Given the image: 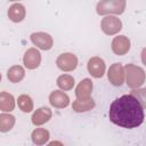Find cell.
<instances>
[{
    "label": "cell",
    "mask_w": 146,
    "mask_h": 146,
    "mask_svg": "<svg viewBox=\"0 0 146 146\" xmlns=\"http://www.w3.org/2000/svg\"><path fill=\"white\" fill-rule=\"evenodd\" d=\"M110 120L114 124L132 129L144 122V105L132 94L116 98L110 107Z\"/></svg>",
    "instance_id": "6da1fadb"
},
{
    "label": "cell",
    "mask_w": 146,
    "mask_h": 146,
    "mask_svg": "<svg viewBox=\"0 0 146 146\" xmlns=\"http://www.w3.org/2000/svg\"><path fill=\"white\" fill-rule=\"evenodd\" d=\"M124 76L128 87L131 89L139 88L145 82V71L135 64H127L124 67Z\"/></svg>",
    "instance_id": "7a4b0ae2"
},
{
    "label": "cell",
    "mask_w": 146,
    "mask_h": 146,
    "mask_svg": "<svg viewBox=\"0 0 146 146\" xmlns=\"http://www.w3.org/2000/svg\"><path fill=\"white\" fill-rule=\"evenodd\" d=\"M125 9V1L124 0H104L97 3L96 10L99 15H107V14H116L120 15Z\"/></svg>",
    "instance_id": "3957f363"
},
{
    "label": "cell",
    "mask_w": 146,
    "mask_h": 146,
    "mask_svg": "<svg viewBox=\"0 0 146 146\" xmlns=\"http://www.w3.org/2000/svg\"><path fill=\"white\" fill-rule=\"evenodd\" d=\"M102 31L107 35H113L122 30V22L115 16H105L100 23Z\"/></svg>",
    "instance_id": "277c9868"
},
{
    "label": "cell",
    "mask_w": 146,
    "mask_h": 146,
    "mask_svg": "<svg viewBox=\"0 0 146 146\" xmlns=\"http://www.w3.org/2000/svg\"><path fill=\"white\" fill-rule=\"evenodd\" d=\"M56 64L59 70L64 72H71L78 66V57L72 52H64L57 57Z\"/></svg>",
    "instance_id": "5b68a950"
},
{
    "label": "cell",
    "mask_w": 146,
    "mask_h": 146,
    "mask_svg": "<svg viewBox=\"0 0 146 146\" xmlns=\"http://www.w3.org/2000/svg\"><path fill=\"white\" fill-rule=\"evenodd\" d=\"M30 38L32 43L42 50H49L54 44L51 35L46 32H34L31 34Z\"/></svg>",
    "instance_id": "8992f818"
},
{
    "label": "cell",
    "mask_w": 146,
    "mask_h": 146,
    "mask_svg": "<svg viewBox=\"0 0 146 146\" xmlns=\"http://www.w3.org/2000/svg\"><path fill=\"white\" fill-rule=\"evenodd\" d=\"M108 81L113 86H121L124 82V68L121 63H114L110 66L107 72Z\"/></svg>",
    "instance_id": "52a82bcc"
},
{
    "label": "cell",
    "mask_w": 146,
    "mask_h": 146,
    "mask_svg": "<svg viewBox=\"0 0 146 146\" xmlns=\"http://www.w3.org/2000/svg\"><path fill=\"white\" fill-rule=\"evenodd\" d=\"M88 72L94 78H102L105 73V62L100 57H91L87 64Z\"/></svg>",
    "instance_id": "ba28073f"
},
{
    "label": "cell",
    "mask_w": 146,
    "mask_h": 146,
    "mask_svg": "<svg viewBox=\"0 0 146 146\" xmlns=\"http://www.w3.org/2000/svg\"><path fill=\"white\" fill-rule=\"evenodd\" d=\"M111 47L115 55H119V56L125 55L130 49V40L125 35H117L113 39Z\"/></svg>",
    "instance_id": "9c48e42d"
},
{
    "label": "cell",
    "mask_w": 146,
    "mask_h": 146,
    "mask_svg": "<svg viewBox=\"0 0 146 146\" xmlns=\"http://www.w3.org/2000/svg\"><path fill=\"white\" fill-rule=\"evenodd\" d=\"M23 62H24L25 67H27L29 70H34L41 63V54L35 48H30L25 51Z\"/></svg>",
    "instance_id": "30bf717a"
},
{
    "label": "cell",
    "mask_w": 146,
    "mask_h": 146,
    "mask_svg": "<svg viewBox=\"0 0 146 146\" xmlns=\"http://www.w3.org/2000/svg\"><path fill=\"white\" fill-rule=\"evenodd\" d=\"M49 103L56 108H64L70 104V98L65 92L55 90L49 95Z\"/></svg>",
    "instance_id": "8fae6325"
},
{
    "label": "cell",
    "mask_w": 146,
    "mask_h": 146,
    "mask_svg": "<svg viewBox=\"0 0 146 146\" xmlns=\"http://www.w3.org/2000/svg\"><path fill=\"white\" fill-rule=\"evenodd\" d=\"M92 91V81L88 78L83 79L75 89V96L76 99H88L90 98Z\"/></svg>",
    "instance_id": "7c38bea8"
},
{
    "label": "cell",
    "mask_w": 146,
    "mask_h": 146,
    "mask_svg": "<svg viewBox=\"0 0 146 146\" xmlns=\"http://www.w3.org/2000/svg\"><path fill=\"white\" fill-rule=\"evenodd\" d=\"M51 110L48 108V107H40L38 108L33 115H32V123L34 125H42L44 124L46 122H48L50 119H51Z\"/></svg>",
    "instance_id": "4fadbf2b"
},
{
    "label": "cell",
    "mask_w": 146,
    "mask_h": 146,
    "mask_svg": "<svg viewBox=\"0 0 146 146\" xmlns=\"http://www.w3.org/2000/svg\"><path fill=\"white\" fill-rule=\"evenodd\" d=\"M25 8L22 3H13L9 9H8V17L11 22L14 23H18V22H22L24 18H25Z\"/></svg>",
    "instance_id": "5bb4252c"
},
{
    "label": "cell",
    "mask_w": 146,
    "mask_h": 146,
    "mask_svg": "<svg viewBox=\"0 0 146 146\" xmlns=\"http://www.w3.org/2000/svg\"><path fill=\"white\" fill-rule=\"evenodd\" d=\"M94 107H95V100L91 97L88 99H75L72 104V108L78 113L88 112Z\"/></svg>",
    "instance_id": "9a60e30c"
},
{
    "label": "cell",
    "mask_w": 146,
    "mask_h": 146,
    "mask_svg": "<svg viewBox=\"0 0 146 146\" xmlns=\"http://www.w3.org/2000/svg\"><path fill=\"white\" fill-rule=\"evenodd\" d=\"M31 138L35 145H38V146L44 145L49 140V131L43 128H36L32 131Z\"/></svg>",
    "instance_id": "2e32d148"
},
{
    "label": "cell",
    "mask_w": 146,
    "mask_h": 146,
    "mask_svg": "<svg viewBox=\"0 0 146 146\" xmlns=\"http://www.w3.org/2000/svg\"><path fill=\"white\" fill-rule=\"evenodd\" d=\"M15 107L14 96L9 92H0V110L3 112H11Z\"/></svg>",
    "instance_id": "e0dca14e"
},
{
    "label": "cell",
    "mask_w": 146,
    "mask_h": 146,
    "mask_svg": "<svg viewBox=\"0 0 146 146\" xmlns=\"http://www.w3.org/2000/svg\"><path fill=\"white\" fill-rule=\"evenodd\" d=\"M24 76H25V71L21 65H14L7 72V78L13 83L21 82L24 79Z\"/></svg>",
    "instance_id": "ac0fdd59"
},
{
    "label": "cell",
    "mask_w": 146,
    "mask_h": 146,
    "mask_svg": "<svg viewBox=\"0 0 146 146\" xmlns=\"http://www.w3.org/2000/svg\"><path fill=\"white\" fill-rule=\"evenodd\" d=\"M15 124V116L11 114H0V132H8Z\"/></svg>",
    "instance_id": "d6986e66"
},
{
    "label": "cell",
    "mask_w": 146,
    "mask_h": 146,
    "mask_svg": "<svg viewBox=\"0 0 146 146\" xmlns=\"http://www.w3.org/2000/svg\"><path fill=\"white\" fill-rule=\"evenodd\" d=\"M74 78L68 74H62L57 78V86L62 90H70L74 86Z\"/></svg>",
    "instance_id": "ffe728a7"
},
{
    "label": "cell",
    "mask_w": 146,
    "mask_h": 146,
    "mask_svg": "<svg viewBox=\"0 0 146 146\" xmlns=\"http://www.w3.org/2000/svg\"><path fill=\"white\" fill-rule=\"evenodd\" d=\"M17 104L18 107L24 112V113H29L33 110V100L29 95H21L17 99Z\"/></svg>",
    "instance_id": "44dd1931"
},
{
    "label": "cell",
    "mask_w": 146,
    "mask_h": 146,
    "mask_svg": "<svg viewBox=\"0 0 146 146\" xmlns=\"http://www.w3.org/2000/svg\"><path fill=\"white\" fill-rule=\"evenodd\" d=\"M47 146H64V144L60 143V141H58V140H54V141H50Z\"/></svg>",
    "instance_id": "7402d4cb"
},
{
    "label": "cell",
    "mask_w": 146,
    "mask_h": 146,
    "mask_svg": "<svg viewBox=\"0 0 146 146\" xmlns=\"http://www.w3.org/2000/svg\"><path fill=\"white\" fill-rule=\"evenodd\" d=\"M0 82H1V74H0Z\"/></svg>",
    "instance_id": "603a6c76"
}]
</instances>
